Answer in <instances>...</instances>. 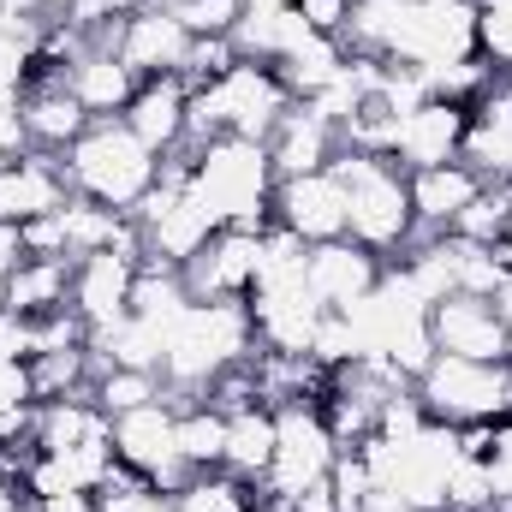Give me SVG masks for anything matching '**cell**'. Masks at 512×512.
Segmentation results:
<instances>
[{"label":"cell","mask_w":512,"mask_h":512,"mask_svg":"<svg viewBox=\"0 0 512 512\" xmlns=\"http://www.w3.org/2000/svg\"><path fill=\"white\" fill-rule=\"evenodd\" d=\"M256 352L251 310L245 298H197L173 328H167V352H161V387L173 405L203 399L215 376H227L233 364H245Z\"/></svg>","instance_id":"1"},{"label":"cell","mask_w":512,"mask_h":512,"mask_svg":"<svg viewBox=\"0 0 512 512\" xmlns=\"http://www.w3.org/2000/svg\"><path fill=\"white\" fill-rule=\"evenodd\" d=\"M274 185L280 179H274L268 143H251V137H209L191 149V167H185V191L215 227L262 233L274 221Z\"/></svg>","instance_id":"2"},{"label":"cell","mask_w":512,"mask_h":512,"mask_svg":"<svg viewBox=\"0 0 512 512\" xmlns=\"http://www.w3.org/2000/svg\"><path fill=\"white\" fill-rule=\"evenodd\" d=\"M292 90L280 84L274 66L262 60H233L227 72L191 84V114H185V149L209 143V137H251L268 143V131L286 120Z\"/></svg>","instance_id":"3"},{"label":"cell","mask_w":512,"mask_h":512,"mask_svg":"<svg viewBox=\"0 0 512 512\" xmlns=\"http://www.w3.org/2000/svg\"><path fill=\"white\" fill-rule=\"evenodd\" d=\"M334 179L346 185V239H358L364 251L382 262L405 256L417 239V215H411V179L393 155H364V149H340L334 155Z\"/></svg>","instance_id":"4"},{"label":"cell","mask_w":512,"mask_h":512,"mask_svg":"<svg viewBox=\"0 0 512 512\" xmlns=\"http://www.w3.org/2000/svg\"><path fill=\"white\" fill-rule=\"evenodd\" d=\"M66 179H72V197H90L102 209H120L131 215L155 179H161V155L126 126V120H90L84 137L66 149Z\"/></svg>","instance_id":"5"},{"label":"cell","mask_w":512,"mask_h":512,"mask_svg":"<svg viewBox=\"0 0 512 512\" xmlns=\"http://www.w3.org/2000/svg\"><path fill=\"white\" fill-rule=\"evenodd\" d=\"M376 495H393L411 512H447V477L459 465V435L447 423H417L411 435H370L364 447Z\"/></svg>","instance_id":"6"},{"label":"cell","mask_w":512,"mask_h":512,"mask_svg":"<svg viewBox=\"0 0 512 512\" xmlns=\"http://www.w3.org/2000/svg\"><path fill=\"white\" fill-rule=\"evenodd\" d=\"M417 405L429 423L465 429V423H507L512 417V358L477 364V358H447L435 352L429 370L417 376Z\"/></svg>","instance_id":"7"},{"label":"cell","mask_w":512,"mask_h":512,"mask_svg":"<svg viewBox=\"0 0 512 512\" xmlns=\"http://www.w3.org/2000/svg\"><path fill=\"white\" fill-rule=\"evenodd\" d=\"M114 459L131 465V471H143L161 495H179V489L197 477V471L179 459V405H173L167 393L114 417Z\"/></svg>","instance_id":"8"},{"label":"cell","mask_w":512,"mask_h":512,"mask_svg":"<svg viewBox=\"0 0 512 512\" xmlns=\"http://www.w3.org/2000/svg\"><path fill=\"white\" fill-rule=\"evenodd\" d=\"M334 459H340V447H334L322 411L316 405H280L274 411V465L262 477V495L268 501H292L310 483H322L334 471Z\"/></svg>","instance_id":"9"},{"label":"cell","mask_w":512,"mask_h":512,"mask_svg":"<svg viewBox=\"0 0 512 512\" xmlns=\"http://www.w3.org/2000/svg\"><path fill=\"white\" fill-rule=\"evenodd\" d=\"M459 60H477V0H417L411 30L399 42V66L447 72Z\"/></svg>","instance_id":"10"},{"label":"cell","mask_w":512,"mask_h":512,"mask_svg":"<svg viewBox=\"0 0 512 512\" xmlns=\"http://www.w3.org/2000/svg\"><path fill=\"white\" fill-rule=\"evenodd\" d=\"M191 30L161 6V0H149V6H137L126 12L114 30H108V48L126 60L137 78H161V72H185V54H191Z\"/></svg>","instance_id":"11"},{"label":"cell","mask_w":512,"mask_h":512,"mask_svg":"<svg viewBox=\"0 0 512 512\" xmlns=\"http://www.w3.org/2000/svg\"><path fill=\"white\" fill-rule=\"evenodd\" d=\"M274 227H286V233L304 239V245L346 239V185L334 179V167L280 179V185H274Z\"/></svg>","instance_id":"12"},{"label":"cell","mask_w":512,"mask_h":512,"mask_svg":"<svg viewBox=\"0 0 512 512\" xmlns=\"http://www.w3.org/2000/svg\"><path fill=\"white\" fill-rule=\"evenodd\" d=\"M429 334H435V352H447V358H477V364L512 358V334L495 298H471V292L441 298L429 310Z\"/></svg>","instance_id":"13"},{"label":"cell","mask_w":512,"mask_h":512,"mask_svg":"<svg viewBox=\"0 0 512 512\" xmlns=\"http://www.w3.org/2000/svg\"><path fill=\"white\" fill-rule=\"evenodd\" d=\"M256 268H262V233H245V227H221L203 251L185 262V286L191 298H251Z\"/></svg>","instance_id":"14"},{"label":"cell","mask_w":512,"mask_h":512,"mask_svg":"<svg viewBox=\"0 0 512 512\" xmlns=\"http://www.w3.org/2000/svg\"><path fill=\"white\" fill-rule=\"evenodd\" d=\"M465 114H471V108L441 102V96L417 102L411 114H399V126H393V149H387V155H393L405 173H423V167L459 161V149H465Z\"/></svg>","instance_id":"15"},{"label":"cell","mask_w":512,"mask_h":512,"mask_svg":"<svg viewBox=\"0 0 512 512\" xmlns=\"http://www.w3.org/2000/svg\"><path fill=\"white\" fill-rule=\"evenodd\" d=\"M304 274H310V292H316L322 310H352L382 286L387 262L376 251H364L358 239H328V245H310Z\"/></svg>","instance_id":"16"},{"label":"cell","mask_w":512,"mask_h":512,"mask_svg":"<svg viewBox=\"0 0 512 512\" xmlns=\"http://www.w3.org/2000/svg\"><path fill=\"white\" fill-rule=\"evenodd\" d=\"M72 203V179H66V155H18L12 167H0V221L24 227L36 215H54Z\"/></svg>","instance_id":"17"},{"label":"cell","mask_w":512,"mask_h":512,"mask_svg":"<svg viewBox=\"0 0 512 512\" xmlns=\"http://www.w3.org/2000/svg\"><path fill=\"white\" fill-rule=\"evenodd\" d=\"M340 155V126L316 108V102H292L286 120L268 131V161L274 179H298V173H322Z\"/></svg>","instance_id":"18"},{"label":"cell","mask_w":512,"mask_h":512,"mask_svg":"<svg viewBox=\"0 0 512 512\" xmlns=\"http://www.w3.org/2000/svg\"><path fill=\"white\" fill-rule=\"evenodd\" d=\"M465 167H477L483 179H512V78H489V90L471 102L465 114Z\"/></svg>","instance_id":"19"},{"label":"cell","mask_w":512,"mask_h":512,"mask_svg":"<svg viewBox=\"0 0 512 512\" xmlns=\"http://www.w3.org/2000/svg\"><path fill=\"white\" fill-rule=\"evenodd\" d=\"M185 114H191V84L179 72H161V78H137V90H131L120 120L155 155H173V149H185Z\"/></svg>","instance_id":"20"},{"label":"cell","mask_w":512,"mask_h":512,"mask_svg":"<svg viewBox=\"0 0 512 512\" xmlns=\"http://www.w3.org/2000/svg\"><path fill=\"white\" fill-rule=\"evenodd\" d=\"M411 179V215H417V239H435V233H453V221L471 209V197L483 191V173L465 167V161H441V167H423V173H405Z\"/></svg>","instance_id":"21"},{"label":"cell","mask_w":512,"mask_h":512,"mask_svg":"<svg viewBox=\"0 0 512 512\" xmlns=\"http://www.w3.org/2000/svg\"><path fill=\"white\" fill-rule=\"evenodd\" d=\"M131 286H137V256H84L72 268V310L84 316V328H108L131 310Z\"/></svg>","instance_id":"22"},{"label":"cell","mask_w":512,"mask_h":512,"mask_svg":"<svg viewBox=\"0 0 512 512\" xmlns=\"http://www.w3.org/2000/svg\"><path fill=\"white\" fill-rule=\"evenodd\" d=\"M90 126L84 102L66 90V78H30L24 84V131H30V149L42 155H66Z\"/></svg>","instance_id":"23"},{"label":"cell","mask_w":512,"mask_h":512,"mask_svg":"<svg viewBox=\"0 0 512 512\" xmlns=\"http://www.w3.org/2000/svg\"><path fill=\"white\" fill-rule=\"evenodd\" d=\"M66 90L84 102L90 120H120L126 102H131V90H137V72H131L108 42H90V48L66 66Z\"/></svg>","instance_id":"24"},{"label":"cell","mask_w":512,"mask_h":512,"mask_svg":"<svg viewBox=\"0 0 512 512\" xmlns=\"http://www.w3.org/2000/svg\"><path fill=\"white\" fill-rule=\"evenodd\" d=\"M60 227H66V256L84 262V256H102V251H120L143 262V239H137V221L120 215V209H102L90 197H72L60 209Z\"/></svg>","instance_id":"25"},{"label":"cell","mask_w":512,"mask_h":512,"mask_svg":"<svg viewBox=\"0 0 512 512\" xmlns=\"http://www.w3.org/2000/svg\"><path fill=\"white\" fill-rule=\"evenodd\" d=\"M72 256H24L18 274L6 280V310L18 316H54V310H72Z\"/></svg>","instance_id":"26"},{"label":"cell","mask_w":512,"mask_h":512,"mask_svg":"<svg viewBox=\"0 0 512 512\" xmlns=\"http://www.w3.org/2000/svg\"><path fill=\"white\" fill-rule=\"evenodd\" d=\"M346 60H352V54H346V42H340V36L310 30V36H304L280 66H274V72H280V84L292 90V102H316V96L346 72Z\"/></svg>","instance_id":"27"},{"label":"cell","mask_w":512,"mask_h":512,"mask_svg":"<svg viewBox=\"0 0 512 512\" xmlns=\"http://www.w3.org/2000/svg\"><path fill=\"white\" fill-rule=\"evenodd\" d=\"M268 465H274V411L268 405L227 411V459H221V471H233V477L262 489Z\"/></svg>","instance_id":"28"},{"label":"cell","mask_w":512,"mask_h":512,"mask_svg":"<svg viewBox=\"0 0 512 512\" xmlns=\"http://www.w3.org/2000/svg\"><path fill=\"white\" fill-rule=\"evenodd\" d=\"M304 36H310V24H304L298 6H286V12H245L233 24V54L239 60H262V66H280Z\"/></svg>","instance_id":"29"},{"label":"cell","mask_w":512,"mask_h":512,"mask_svg":"<svg viewBox=\"0 0 512 512\" xmlns=\"http://www.w3.org/2000/svg\"><path fill=\"white\" fill-rule=\"evenodd\" d=\"M191 286H185V268H167V262H137V286H131V316L149 322V328H173L185 310H191Z\"/></svg>","instance_id":"30"},{"label":"cell","mask_w":512,"mask_h":512,"mask_svg":"<svg viewBox=\"0 0 512 512\" xmlns=\"http://www.w3.org/2000/svg\"><path fill=\"white\" fill-rule=\"evenodd\" d=\"M179 459L191 471H221L227 459V411L209 399H185L179 405Z\"/></svg>","instance_id":"31"},{"label":"cell","mask_w":512,"mask_h":512,"mask_svg":"<svg viewBox=\"0 0 512 512\" xmlns=\"http://www.w3.org/2000/svg\"><path fill=\"white\" fill-rule=\"evenodd\" d=\"M30 387H36V405H48V399H72V393H90V387H96V352H90V346L36 352V358H30Z\"/></svg>","instance_id":"32"},{"label":"cell","mask_w":512,"mask_h":512,"mask_svg":"<svg viewBox=\"0 0 512 512\" xmlns=\"http://www.w3.org/2000/svg\"><path fill=\"white\" fill-rule=\"evenodd\" d=\"M453 233L471 239V245L501 251V245L512 239V179H483V191H477L471 209L453 221Z\"/></svg>","instance_id":"33"},{"label":"cell","mask_w":512,"mask_h":512,"mask_svg":"<svg viewBox=\"0 0 512 512\" xmlns=\"http://www.w3.org/2000/svg\"><path fill=\"white\" fill-rule=\"evenodd\" d=\"M42 36H48V18L18 12V6H0V78L6 84H30L36 54H42Z\"/></svg>","instance_id":"34"},{"label":"cell","mask_w":512,"mask_h":512,"mask_svg":"<svg viewBox=\"0 0 512 512\" xmlns=\"http://www.w3.org/2000/svg\"><path fill=\"white\" fill-rule=\"evenodd\" d=\"M262 489L233 477V471H197L179 495H173V512H256Z\"/></svg>","instance_id":"35"},{"label":"cell","mask_w":512,"mask_h":512,"mask_svg":"<svg viewBox=\"0 0 512 512\" xmlns=\"http://www.w3.org/2000/svg\"><path fill=\"white\" fill-rule=\"evenodd\" d=\"M96 405L108 411V417H120V411H131V405H149V399H161L167 387H161V376L155 370H96Z\"/></svg>","instance_id":"36"},{"label":"cell","mask_w":512,"mask_h":512,"mask_svg":"<svg viewBox=\"0 0 512 512\" xmlns=\"http://www.w3.org/2000/svg\"><path fill=\"white\" fill-rule=\"evenodd\" d=\"M477 60L512 78V0H477Z\"/></svg>","instance_id":"37"},{"label":"cell","mask_w":512,"mask_h":512,"mask_svg":"<svg viewBox=\"0 0 512 512\" xmlns=\"http://www.w3.org/2000/svg\"><path fill=\"white\" fill-rule=\"evenodd\" d=\"M447 512H495V471H489V459L459 453V465L447 477Z\"/></svg>","instance_id":"38"},{"label":"cell","mask_w":512,"mask_h":512,"mask_svg":"<svg viewBox=\"0 0 512 512\" xmlns=\"http://www.w3.org/2000/svg\"><path fill=\"white\" fill-rule=\"evenodd\" d=\"M191 36H233V24L245 18V0H161Z\"/></svg>","instance_id":"39"},{"label":"cell","mask_w":512,"mask_h":512,"mask_svg":"<svg viewBox=\"0 0 512 512\" xmlns=\"http://www.w3.org/2000/svg\"><path fill=\"white\" fill-rule=\"evenodd\" d=\"M30 358H36V322L0 310V364H30Z\"/></svg>","instance_id":"40"},{"label":"cell","mask_w":512,"mask_h":512,"mask_svg":"<svg viewBox=\"0 0 512 512\" xmlns=\"http://www.w3.org/2000/svg\"><path fill=\"white\" fill-rule=\"evenodd\" d=\"M298 12H304V24H310V30L340 36V30H346V18H352V0H298Z\"/></svg>","instance_id":"41"},{"label":"cell","mask_w":512,"mask_h":512,"mask_svg":"<svg viewBox=\"0 0 512 512\" xmlns=\"http://www.w3.org/2000/svg\"><path fill=\"white\" fill-rule=\"evenodd\" d=\"M24 405H36L30 364H0V411H24Z\"/></svg>","instance_id":"42"},{"label":"cell","mask_w":512,"mask_h":512,"mask_svg":"<svg viewBox=\"0 0 512 512\" xmlns=\"http://www.w3.org/2000/svg\"><path fill=\"white\" fill-rule=\"evenodd\" d=\"M24 233L12 227V221H0V310H6V280L18 274V262H24Z\"/></svg>","instance_id":"43"},{"label":"cell","mask_w":512,"mask_h":512,"mask_svg":"<svg viewBox=\"0 0 512 512\" xmlns=\"http://www.w3.org/2000/svg\"><path fill=\"white\" fill-rule=\"evenodd\" d=\"M286 507H292V512H340V501H334V483L322 477V483H310L304 495H292Z\"/></svg>","instance_id":"44"},{"label":"cell","mask_w":512,"mask_h":512,"mask_svg":"<svg viewBox=\"0 0 512 512\" xmlns=\"http://www.w3.org/2000/svg\"><path fill=\"white\" fill-rule=\"evenodd\" d=\"M30 512H102L96 495H54V501H30Z\"/></svg>","instance_id":"45"},{"label":"cell","mask_w":512,"mask_h":512,"mask_svg":"<svg viewBox=\"0 0 512 512\" xmlns=\"http://www.w3.org/2000/svg\"><path fill=\"white\" fill-rule=\"evenodd\" d=\"M495 310H501V322H507V334H512V274L501 280V292H495Z\"/></svg>","instance_id":"46"},{"label":"cell","mask_w":512,"mask_h":512,"mask_svg":"<svg viewBox=\"0 0 512 512\" xmlns=\"http://www.w3.org/2000/svg\"><path fill=\"white\" fill-rule=\"evenodd\" d=\"M364 512H411V507H405V501H393V495H370Z\"/></svg>","instance_id":"47"},{"label":"cell","mask_w":512,"mask_h":512,"mask_svg":"<svg viewBox=\"0 0 512 512\" xmlns=\"http://www.w3.org/2000/svg\"><path fill=\"white\" fill-rule=\"evenodd\" d=\"M286 6H298V0H245V12H286Z\"/></svg>","instance_id":"48"},{"label":"cell","mask_w":512,"mask_h":512,"mask_svg":"<svg viewBox=\"0 0 512 512\" xmlns=\"http://www.w3.org/2000/svg\"><path fill=\"white\" fill-rule=\"evenodd\" d=\"M256 512H292V507H286V501H268V495H262V501H256Z\"/></svg>","instance_id":"49"},{"label":"cell","mask_w":512,"mask_h":512,"mask_svg":"<svg viewBox=\"0 0 512 512\" xmlns=\"http://www.w3.org/2000/svg\"><path fill=\"white\" fill-rule=\"evenodd\" d=\"M501 262H507V268H512V239H507V245H501Z\"/></svg>","instance_id":"50"}]
</instances>
